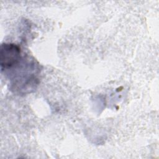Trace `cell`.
<instances>
[{
    "label": "cell",
    "instance_id": "obj_1",
    "mask_svg": "<svg viewBox=\"0 0 159 159\" xmlns=\"http://www.w3.org/2000/svg\"><path fill=\"white\" fill-rule=\"evenodd\" d=\"M1 71L11 68L23 57L20 48L13 43H4L1 47L0 52Z\"/></svg>",
    "mask_w": 159,
    "mask_h": 159
}]
</instances>
